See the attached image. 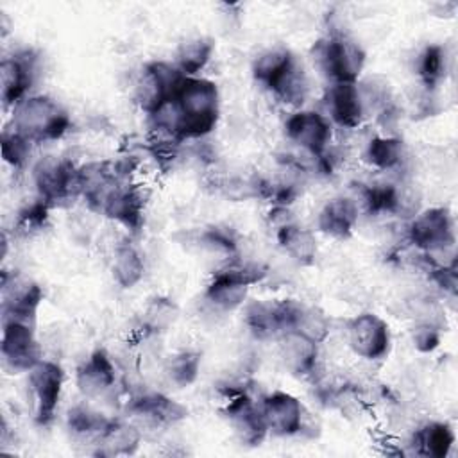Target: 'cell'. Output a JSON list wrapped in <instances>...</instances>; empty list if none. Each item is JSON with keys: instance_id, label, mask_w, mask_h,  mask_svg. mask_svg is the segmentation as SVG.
<instances>
[{"instance_id": "cell-1", "label": "cell", "mask_w": 458, "mask_h": 458, "mask_svg": "<svg viewBox=\"0 0 458 458\" xmlns=\"http://www.w3.org/2000/svg\"><path fill=\"white\" fill-rule=\"evenodd\" d=\"M174 129L186 140H200L211 134L220 118L218 86L202 75L184 77L170 102Z\"/></svg>"}, {"instance_id": "cell-2", "label": "cell", "mask_w": 458, "mask_h": 458, "mask_svg": "<svg viewBox=\"0 0 458 458\" xmlns=\"http://www.w3.org/2000/svg\"><path fill=\"white\" fill-rule=\"evenodd\" d=\"M252 77L279 102L301 106L308 95V77L295 54L286 47H270L252 61Z\"/></svg>"}, {"instance_id": "cell-3", "label": "cell", "mask_w": 458, "mask_h": 458, "mask_svg": "<svg viewBox=\"0 0 458 458\" xmlns=\"http://www.w3.org/2000/svg\"><path fill=\"white\" fill-rule=\"evenodd\" d=\"M11 127L32 145L52 143L68 134L72 116L50 95H29L11 109Z\"/></svg>"}, {"instance_id": "cell-4", "label": "cell", "mask_w": 458, "mask_h": 458, "mask_svg": "<svg viewBox=\"0 0 458 458\" xmlns=\"http://www.w3.org/2000/svg\"><path fill=\"white\" fill-rule=\"evenodd\" d=\"M267 268L258 263H227L215 270L204 290V301L218 311H234L247 302L252 284L263 281Z\"/></svg>"}, {"instance_id": "cell-5", "label": "cell", "mask_w": 458, "mask_h": 458, "mask_svg": "<svg viewBox=\"0 0 458 458\" xmlns=\"http://www.w3.org/2000/svg\"><path fill=\"white\" fill-rule=\"evenodd\" d=\"M313 55L318 70L331 84L358 82L367 61L363 47L345 32H331L318 39Z\"/></svg>"}, {"instance_id": "cell-6", "label": "cell", "mask_w": 458, "mask_h": 458, "mask_svg": "<svg viewBox=\"0 0 458 458\" xmlns=\"http://www.w3.org/2000/svg\"><path fill=\"white\" fill-rule=\"evenodd\" d=\"M408 242L426 256L447 252L456 243L454 218L444 206L419 211L406 227Z\"/></svg>"}, {"instance_id": "cell-7", "label": "cell", "mask_w": 458, "mask_h": 458, "mask_svg": "<svg viewBox=\"0 0 458 458\" xmlns=\"http://www.w3.org/2000/svg\"><path fill=\"white\" fill-rule=\"evenodd\" d=\"M36 193L50 208L79 197V166L68 157L45 156L32 168Z\"/></svg>"}, {"instance_id": "cell-8", "label": "cell", "mask_w": 458, "mask_h": 458, "mask_svg": "<svg viewBox=\"0 0 458 458\" xmlns=\"http://www.w3.org/2000/svg\"><path fill=\"white\" fill-rule=\"evenodd\" d=\"M27 385L34 401V422L47 428L54 422L64 388V370L54 361L41 358L29 372Z\"/></svg>"}, {"instance_id": "cell-9", "label": "cell", "mask_w": 458, "mask_h": 458, "mask_svg": "<svg viewBox=\"0 0 458 458\" xmlns=\"http://www.w3.org/2000/svg\"><path fill=\"white\" fill-rule=\"evenodd\" d=\"M184 75L170 61H150L143 64L136 82V102L150 118L170 104Z\"/></svg>"}, {"instance_id": "cell-10", "label": "cell", "mask_w": 458, "mask_h": 458, "mask_svg": "<svg viewBox=\"0 0 458 458\" xmlns=\"http://www.w3.org/2000/svg\"><path fill=\"white\" fill-rule=\"evenodd\" d=\"M349 349L365 361H379L390 354L392 331L388 322L372 311H361L345 324Z\"/></svg>"}, {"instance_id": "cell-11", "label": "cell", "mask_w": 458, "mask_h": 458, "mask_svg": "<svg viewBox=\"0 0 458 458\" xmlns=\"http://www.w3.org/2000/svg\"><path fill=\"white\" fill-rule=\"evenodd\" d=\"M34 326L30 320L2 318L0 356L11 374L29 372L43 358Z\"/></svg>"}, {"instance_id": "cell-12", "label": "cell", "mask_w": 458, "mask_h": 458, "mask_svg": "<svg viewBox=\"0 0 458 458\" xmlns=\"http://www.w3.org/2000/svg\"><path fill=\"white\" fill-rule=\"evenodd\" d=\"M224 415L229 420L236 438L249 447L259 445L267 435V424L263 420L259 403L252 401V397L240 388H229L225 392Z\"/></svg>"}, {"instance_id": "cell-13", "label": "cell", "mask_w": 458, "mask_h": 458, "mask_svg": "<svg viewBox=\"0 0 458 458\" xmlns=\"http://www.w3.org/2000/svg\"><path fill=\"white\" fill-rule=\"evenodd\" d=\"M286 138L311 157H320L329 150L333 125L329 118L313 109H299L284 122Z\"/></svg>"}, {"instance_id": "cell-14", "label": "cell", "mask_w": 458, "mask_h": 458, "mask_svg": "<svg viewBox=\"0 0 458 458\" xmlns=\"http://www.w3.org/2000/svg\"><path fill=\"white\" fill-rule=\"evenodd\" d=\"M259 410L267 424L268 435L295 437L304 429V406L290 392L274 390L261 397Z\"/></svg>"}, {"instance_id": "cell-15", "label": "cell", "mask_w": 458, "mask_h": 458, "mask_svg": "<svg viewBox=\"0 0 458 458\" xmlns=\"http://www.w3.org/2000/svg\"><path fill=\"white\" fill-rule=\"evenodd\" d=\"M43 299V288L30 277L7 270L2 272V318L36 322Z\"/></svg>"}, {"instance_id": "cell-16", "label": "cell", "mask_w": 458, "mask_h": 458, "mask_svg": "<svg viewBox=\"0 0 458 458\" xmlns=\"http://www.w3.org/2000/svg\"><path fill=\"white\" fill-rule=\"evenodd\" d=\"M36 79V55L30 50L14 52L0 63V97L5 109H13L30 95Z\"/></svg>"}, {"instance_id": "cell-17", "label": "cell", "mask_w": 458, "mask_h": 458, "mask_svg": "<svg viewBox=\"0 0 458 458\" xmlns=\"http://www.w3.org/2000/svg\"><path fill=\"white\" fill-rule=\"evenodd\" d=\"M100 215L122 224L127 231L138 233L145 218V195L140 184L132 179H123L104 200Z\"/></svg>"}, {"instance_id": "cell-18", "label": "cell", "mask_w": 458, "mask_h": 458, "mask_svg": "<svg viewBox=\"0 0 458 458\" xmlns=\"http://www.w3.org/2000/svg\"><path fill=\"white\" fill-rule=\"evenodd\" d=\"M281 322L283 333H297L315 344H324L331 331L327 315L311 304H304L297 299H281Z\"/></svg>"}, {"instance_id": "cell-19", "label": "cell", "mask_w": 458, "mask_h": 458, "mask_svg": "<svg viewBox=\"0 0 458 458\" xmlns=\"http://www.w3.org/2000/svg\"><path fill=\"white\" fill-rule=\"evenodd\" d=\"M329 122L342 129H356L367 116V100L358 82L331 84L326 95Z\"/></svg>"}, {"instance_id": "cell-20", "label": "cell", "mask_w": 458, "mask_h": 458, "mask_svg": "<svg viewBox=\"0 0 458 458\" xmlns=\"http://www.w3.org/2000/svg\"><path fill=\"white\" fill-rule=\"evenodd\" d=\"M116 385V367L106 349H95L75 370V386L84 397L98 399Z\"/></svg>"}, {"instance_id": "cell-21", "label": "cell", "mask_w": 458, "mask_h": 458, "mask_svg": "<svg viewBox=\"0 0 458 458\" xmlns=\"http://www.w3.org/2000/svg\"><path fill=\"white\" fill-rule=\"evenodd\" d=\"M127 410L152 426H174L188 417V408L163 392H143L129 399Z\"/></svg>"}, {"instance_id": "cell-22", "label": "cell", "mask_w": 458, "mask_h": 458, "mask_svg": "<svg viewBox=\"0 0 458 458\" xmlns=\"http://www.w3.org/2000/svg\"><path fill=\"white\" fill-rule=\"evenodd\" d=\"M360 218V208L351 197H333L329 199L317 215V229L333 238L347 240L352 236Z\"/></svg>"}, {"instance_id": "cell-23", "label": "cell", "mask_w": 458, "mask_h": 458, "mask_svg": "<svg viewBox=\"0 0 458 458\" xmlns=\"http://www.w3.org/2000/svg\"><path fill=\"white\" fill-rule=\"evenodd\" d=\"M277 351L283 367L295 377H310L317 370L318 344L297 333L277 336Z\"/></svg>"}, {"instance_id": "cell-24", "label": "cell", "mask_w": 458, "mask_h": 458, "mask_svg": "<svg viewBox=\"0 0 458 458\" xmlns=\"http://www.w3.org/2000/svg\"><path fill=\"white\" fill-rule=\"evenodd\" d=\"M276 240L281 250L297 265L310 267L315 263L318 245L315 234L293 220L276 225Z\"/></svg>"}, {"instance_id": "cell-25", "label": "cell", "mask_w": 458, "mask_h": 458, "mask_svg": "<svg viewBox=\"0 0 458 458\" xmlns=\"http://www.w3.org/2000/svg\"><path fill=\"white\" fill-rule=\"evenodd\" d=\"M454 442V429L445 420H428L411 437L415 454L426 458H447Z\"/></svg>"}, {"instance_id": "cell-26", "label": "cell", "mask_w": 458, "mask_h": 458, "mask_svg": "<svg viewBox=\"0 0 458 458\" xmlns=\"http://www.w3.org/2000/svg\"><path fill=\"white\" fill-rule=\"evenodd\" d=\"M243 324L258 340H277L283 335L279 301H250L243 304Z\"/></svg>"}, {"instance_id": "cell-27", "label": "cell", "mask_w": 458, "mask_h": 458, "mask_svg": "<svg viewBox=\"0 0 458 458\" xmlns=\"http://www.w3.org/2000/svg\"><path fill=\"white\" fill-rule=\"evenodd\" d=\"M141 444V433L140 429L123 420V419H113L106 426L100 438L95 442L97 451L95 454L100 456H118V454H134Z\"/></svg>"}, {"instance_id": "cell-28", "label": "cell", "mask_w": 458, "mask_h": 458, "mask_svg": "<svg viewBox=\"0 0 458 458\" xmlns=\"http://www.w3.org/2000/svg\"><path fill=\"white\" fill-rule=\"evenodd\" d=\"M109 270L120 288L131 290L145 276V259L132 243H120L114 247Z\"/></svg>"}, {"instance_id": "cell-29", "label": "cell", "mask_w": 458, "mask_h": 458, "mask_svg": "<svg viewBox=\"0 0 458 458\" xmlns=\"http://www.w3.org/2000/svg\"><path fill=\"white\" fill-rule=\"evenodd\" d=\"M215 52V41L206 36H197L182 41L175 50L174 64L184 77H199L209 64Z\"/></svg>"}, {"instance_id": "cell-30", "label": "cell", "mask_w": 458, "mask_h": 458, "mask_svg": "<svg viewBox=\"0 0 458 458\" xmlns=\"http://www.w3.org/2000/svg\"><path fill=\"white\" fill-rule=\"evenodd\" d=\"M356 204L358 208L361 206L369 215H392L401 209L403 200L395 184L376 182L361 184Z\"/></svg>"}, {"instance_id": "cell-31", "label": "cell", "mask_w": 458, "mask_h": 458, "mask_svg": "<svg viewBox=\"0 0 458 458\" xmlns=\"http://www.w3.org/2000/svg\"><path fill=\"white\" fill-rule=\"evenodd\" d=\"M415 72L420 84L431 91L438 88L447 75V50L440 43L426 45L415 57Z\"/></svg>"}, {"instance_id": "cell-32", "label": "cell", "mask_w": 458, "mask_h": 458, "mask_svg": "<svg viewBox=\"0 0 458 458\" xmlns=\"http://www.w3.org/2000/svg\"><path fill=\"white\" fill-rule=\"evenodd\" d=\"M363 161L377 170H394L404 161V143L395 136H374L363 150Z\"/></svg>"}, {"instance_id": "cell-33", "label": "cell", "mask_w": 458, "mask_h": 458, "mask_svg": "<svg viewBox=\"0 0 458 458\" xmlns=\"http://www.w3.org/2000/svg\"><path fill=\"white\" fill-rule=\"evenodd\" d=\"M109 420L111 417H106L102 411L79 403L68 410L66 428L75 438L91 440L95 444L104 433Z\"/></svg>"}, {"instance_id": "cell-34", "label": "cell", "mask_w": 458, "mask_h": 458, "mask_svg": "<svg viewBox=\"0 0 458 458\" xmlns=\"http://www.w3.org/2000/svg\"><path fill=\"white\" fill-rule=\"evenodd\" d=\"M202 354L199 351L182 349L174 352L165 363V374L172 385L177 388L191 386L200 374Z\"/></svg>"}, {"instance_id": "cell-35", "label": "cell", "mask_w": 458, "mask_h": 458, "mask_svg": "<svg viewBox=\"0 0 458 458\" xmlns=\"http://www.w3.org/2000/svg\"><path fill=\"white\" fill-rule=\"evenodd\" d=\"M179 308L177 304L163 295H156L148 301L141 313V329L147 335H159L170 329L177 320Z\"/></svg>"}, {"instance_id": "cell-36", "label": "cell", "mask_w": 458, "mask_h": 458, "mask_svg": "<svg viewBox=\"0 0 458 458\" xmlns=\"http://www.w3.org/2000/svg\"><path fill=\"white\" fill-rule=\"evenodd\" d=\"M0 145H2V157L9 166H13L14 170H20L27 165L30 157L32 143L25 140L21 134H18L11 125L4 129Z\"/></svg>"}, {"instance_id": "cell-37", "label": "cell", "mask_w": 458, "mask_h": 458, "mask_svg": "<svg viewBox=\"0 0 458 458\" xmlns=\"http://www.w3.org/2000/svg\"><path fill=\"white\" fill-rule=\"evenodd\" d=\"M52 208L41 200L39 197H36L32 202L25 204L16 216V229L21 233H34L45 227L47 220H48V211Z\"/></svg>"}, {"instance_id": "cell-38", "label": "cell", "mask_w": 458, "mask_h": 458, "mask_svg": "<svg viewBox=\"0 0 458 458\" xmlns=\"http://www.w3.org/2000/svg\"><path fill=\"white\" fill-rule=\"evenodd\" d=\"M200 243L208 250L225 254V256H234L238 250V242L234 233L231 231V227H222V225H211L204 229L200 234Z\"/></svg>"}, {"instance_id": "cell-39", "label": "cell", "mask_w": 458, "mask_h": 458, "mask_svg": "<svg viewBox=\"0 0 458 458\" xmlns=\"http://www.w3.org/2000/svg\"><path fill=\"white\" fill-rule=\"evenodd\" d=\"M442 340L440 327L433 322H419L411 329V344L419 352H433Z\"/></svg>"}]
</instances>
